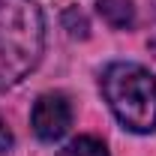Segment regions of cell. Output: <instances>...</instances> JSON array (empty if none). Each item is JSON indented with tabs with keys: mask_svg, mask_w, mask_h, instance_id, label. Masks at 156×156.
<instances>
[{
	"mask_svg": "<svg viewBox=\"0 0 156 156\" xmlns=\"http://www.w3.org/2000/svg\"><path fill=\"white\" fill-rule=\"evenodd\" d=\"M63 27L69 30V36H75V39H84V36H87V30H90V27H87V18L78 12L75 6L63 12Z\"/></svg>",
	"mask_w": 156,
	"mask_h": 156,
	"instance_id": "cell-6",
	"label": "cell"
},
{
	"mask_svg": "<svg viewBox=\"0 0 156 156\" xmlns=\"http://www.w3.org/2000/svg\"><path fill=\"white\" fill-rule=\"evenodd\" d=\"M12 141H15V138H12L9 126H6L3 117H0V153H9V150H12Z\"/></svg>",
	"mask_w": 156,
	"mask_h": 156,
	"instance_id": "cell-7",
	"label": "cell"
},
{
	"mask_svg": "<svg viewBox=\"0 0 156 156\" xmlns=\"http://www.w3.org/2000/svg\"><path fill=\"white\" fill-rule=\"evenodd\" d=\"M57 156H108V150H105L102 141H96V138H90V135H81L75 141H69Z\"/></svg>",
	"mask_w": 156,
	"mask_h": 156,
	"instance_id": "cell-5",
	"label": "cell"
},
{
	"mask_svg": "<svg viewBox=\"0 0 156 156\" xmlns=\"http://www.w3.org/2000/svg\"><path fill=\"white\" fill-rule=\"evenodd\" d=\"M33 132L42 141H57L72 123V105L63 93H42L33 105Z\"/></svg>",
	"mask_w": 156,
	"mask_h": 156,
	"instance_id": "cell-3",
	"label": "cell"
},
{
	"mask_svg": "<svg viewBox=\"0 0 156 156\" xmlns=\"http://www.w3.org/2000/svg\"><path fill=\"white\" fill-rule=\"evenodd\" d=\"M45 21L33 0H0V90L18 84L42 57Z\"/></svg>",
	"mask_w": 156,
	"mask_h": 156,
	"instance_id": "cell-1",
	"label": "cell"
},
{
	"mask_svg": "<svg viewBox=\"0 0 156 156\" xmlns=\"http://www.w3.org/2000/svg\"><path fill=\"white\" fill-rule=\"evenodd\" d=\"M102 93L114 117L132 132L156 129V78L138 63H111L102 72Z\"/></svg>",
	"mask_w": 156,
	"mask_h": 156,
	"instance_id": "cell-2",
	"label": "cell"
},
{
	"mask_svg": "<svg viewBox=\"0 0 156 156\" xmlns=\"http://www.w3.org/2000/svg\"><path fill=\"white\" fill-rule=\"evenodd\" d=\"M99 15L114 30H126L135 24V6L132 0H99Z\"/></svg>",
	"mask_w": 156,
	"mask_h": 156,
	"instance_id": "cell-4",
	"label": "cell"
}]
</instances>
